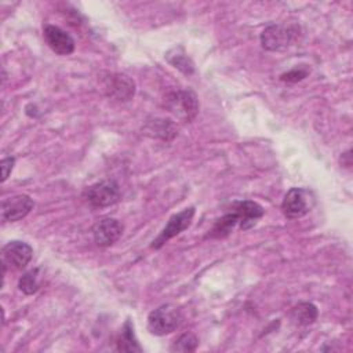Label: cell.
Listing matches in <instances>:
<instances>
[{
    "label": "cell",
    "mask_w": 353,
    "mask_h": 353,
    "mask_svg": "<svg viewBox=\"0 0 353 353\" xmlns=\"http://www.w3.org/2000/svg\"><path fill=\"white\" fill-rule=\"evenodd\" d=\"M307 74H309V70L306 68H295L287 73H283L280 76V79L287 83H296V81L303 80Z\"/></svg>",
    "instance_id": "obj_20"
},
{
    "label": "cell",
    "mask_w": 353,
    "mask_h": 353,
    "mask_svg": "<svg viewBox=\"0 0 353 353\" xmlns=\"http://www.w3.org/2000/svg\"><path fill=\"white\" fill-rule=\"evenodd\" d=\"M317 316H319V310L310 302H301L295 305L290 313L291 321L295 325H301V327L313 324L317 320Z\"/></svg>",
    "instance_id": "obj_14"
},
{
    "label": "cell",
    "mask_w": 353,
    "mask_h": 353,
    "mask_svg": "<svg viewBox=\"0 0 353 353\" xmlns=\"http://www.w3.org/2000/svg\"><path fill=\"white\" fill-rule=\"evenodd\" d=\"M33 256V248L25 243L12 240L7 243L1 250V258H3V266H10L15 270L23 269Z\"/></svg>",
    "instance_id": "obj_8"
},
{
    "label": "cell",
    "mask_w": 353,
    "mask_h": 353,
    "mask_svg": "<svg viewBox=\"0 0 353 353\" xmlns=\"http://www.w3.org/2000/svg\"><path fill=\"white\" fill-rule=\"evenodd\" d=\"M176 52L174 54V55H171V54H168L167 55V59H168V62L174 66V68H176V69H179L181 72H183L185 74H192L193 72H194V65H193V62L189 59V57L186 55V54H183V52H178V50H175Z\"/></svg>",
    "instance_id": "obj_19"
},
{
    "label": "cell",
    "mask_w": 353,
    "mask_h": 353,
    "mask_svg": "<svg viewBox=\"0 0 353 353\" xmlns=\"http://www.w3.org/2000/svg\"><path fill=\"white\" fill-rule=\"evenodd\" d=\"M18 288L26 294L32 295L39 290V270L33 269L26 272L18 281Z\"/></svg>",
    "instance_id": "obj_17"
},
{
    "label": "cell",
    "mask_w": 353,
    "mask_h": 353,
    "mask_svg": "<svg viewBox=\"0 0 353 353\" xmlns=\"http://www.w3.org/2000/svg\"><path fill=\"white\" fill-rule=\"evenodd\" d=\"M165 109L171 112L176 119L189 123L192 121L199 112L197 97L190 90H176L167 94L164 99Z\"/></svg>",
    "instance_id": "obj_2"
},
{
    "label": "cell",
    "mask_w": 353,
    "mask_h": 353,
    "mask_svg": "<svg viewBox=\"0 0 353 353\" xmlns=\"http://www.w3.org/2000/svg\"><path fill=\"white\" fill-rule=\"evenodd\" d=\"M237 223H239V215L234 211H230L215 222V225L211 229L208 237H211V239H223V237L230 234V232L233 230V228Z\"/></svg>",
    "instance_id": "obj_15"
},
{
    "label": "cell",
    "mask_w": 353,
    "mask_h": 353,
    "mask_svg": "<svg viewBox=\"0 0 353 353\" xmlns=\"http://www.w3.org/2000/svg\"><path fill=\"white\" fill-rule=\"evenodd\" d=\"M120 188L117 182L105 179L87 188L84 192L85 200L95 208H103L116 204L120 200Z\"/></svg>",
    "instance_id": "obj_5"
},
{
    "label": "cell",
    "mask_w": 353,
    "mask_h": 353,
    "mask_svg": "<svg viewBox=\"0 0 353 353\" xmlns=\"http://www.w3.org/2000/svg\"><path fill=\"white\" fill-rule=\"evenodd\" d=\"M14 163H15L14 157H6V159L1 160V163H0V167H1V182H4L8 178L10 172L12 171Z\"/></svg>",
    "instance_id": "obj_21"
},
{
    "label": "cell",
    "mask_w": 353,
    "mask_h": 353,
    "mask_svg": "<svg viewBox=\"0 0 353 353\" xmlns=\"http://www.w3.org/2000/svg\"><path fill=\"white\" fill-rule=\"evenodd\" d=\"M102 80L105 94L116 101H130L135 94V83L123 73H106Z\"/></svg>",
    "instance_id": "obj_6"
},
{
    "label": "cell",
    "mask_w": 353,
    "mask_h": 353,
    "mask_svg": "<svg viewBox=\"0 0 353 353\" xmlns=\"http://www.w3.org/2000/svg\"><path fill=\"white\" fill-rule=\"evenodd\" d=\"M232 211H234L239 215L240 229L243 230L252 228L256 223V221L262 218L265 214V210L262 208V205L251 200L234 201L232 204Z\"/></svg>",
    "instance_id": "obj_12"
},
{
    "label": "cell",
    "mask_w": 353,
    "mask_h": 353,
    "mask_svg": "<svg viewBox=\"0 0 353 353\" xmlns=\"http://www.w3.org/2000/svg\"><path fill=\"white\" fill-rule=\"evenodd\" d=\"M33 199L28 194H15L1 201V221L15 222L25 218L33 208Z\"/></svg>",
    "instance_id": "obj_9"
},
{
    "label": "cell",
    "mask_w": 353,
    "mask_h": 353,
    "mask_svg": "<svg viewBox=\"0 0 353 353\" xmlns=\"http://www.w3.org/2000/svg\"><path fill=\"white\" fill-rule=\"evenodd\" d=\"M123 233V225L114 218H103L92 228V237L98 247H110Z\"/></svg>",
    "instance_id": "obj_11"
},
{
    "label": "cell",
    "mask_w": 353,
    "mask_h": 353,
    "mask_svg": "<svg viewBox=\"0 0 353 353\" xmlns=\"http://www.w3.org/2000/svg\"><path fill=\"white\" fill-rule=\"evenodd\" d=\"M43 36L47 46L58 55H69L74 51L73 37L55 25H46L43 29Z\"/></svg>",
    "instance_id": "obj_10"
},
{
    "label": "cell",
    "mask_w": 353,
    "mask_h": 353,
    "mask_svg": "<svg viewBox=\"0 0 353 353\" xmlns=\"http://www.w3.org/2000/svg\"><path fill=\"white\" fill-rule=\"evenodd\" d=\"M199 345V339L194 334L186 332L182 334L178 339H175L174 345L171 346L172 352H194Z\"/></svg>",
    "instance_id": "obj_18"
},
{
    "label": "cell",
    "mask_w": 353,
    "mask_h": 353,
    "mask_svg": "<svg viewBox=\"0 0 353 353\" xmlns=\"http://www.w3.org/2000/svg\"><path fill=\"white\" fill-rule=\"evenodd\" d=\"M298 32L295 25H269L261 34V44L268 51H284L296 40Z\"/></svg>",
    "instance_id": "obj_3"
},
{
    "label": "cell",
    "mask_w": 353,
    "mask_h": 353,
    "mask_svg": "<svg viewBox=\"0 0 353 353\" xmlns=\"http://www.w3.org/2000/svg\"><path fill=\"white\" fill-rule=\"evenodd\" d=\"M193 216H194V208L193 207H189V208H185L182 210L181 212L178 214H174L167 225L163 228V230L160 232V234L153 240L152 243V248H160L163 247L170 239L178 236L181 232H183L185 229H188L193 221Z\"/></svg>",
    "instance_id": "obj_7"
},
{
    "label": "cell",
    "mask_w": 353,
    "mask_h": 353,
    "mask_svg": "<svg viewBox=\"0 0 353 353\" xmlns=\"http://www.w3.org/2000/svg\"><path fill=\"white\" fill-rule=\"evenodd\" d=\"M117 350L119 352H142V347L139 346L135 334H134V327L130 320L125 321L121 335L117 341Z\"/></svg>",
    "instance_id": "obj_16"
},
{
    "label": "cell",
    "mask_w": 353,
    "mask_h": 353,
    "mask_svg": "<svg viewBox=\"0 0 353 353\" xmlns=\"http://www.w3.org/2000/svg\"><path fill=\"white\" fill-rule=\"evenodd\" d=\"M143 131L149 137L170 141L178 134V127L170 119H154L146 123Z\"/></svg>",
    "instance_id": "obj_13"
},
{
    "label": "cell",
    "mask_w": 353,
    "mask_h": 353,
    "mask_svg": "<svg viewBox=\"0 0 353 353\" xmlns=\"http://www.w3.org/2000/svg\"><path fill=\"white\" fill-rule=\"evenodd\" d=\"M314 205V196L310 190L303 188H291L281 203L283 214L290 219L302 218Z\"/></svg>",
    "instance_id": "obj_4"
},
{
    "label": "cell",
    "mask_w": 353,
    "mask_h": 353,
    "mask_svg": "<svg viewBox=\"0 0 353 353\" xmlns=\"http://www.w3.org/2000/svg\"><path fill=\"white\" fill-rule=\"evenodd\" d=\"M182 323L181 310L174 305H161L148 316V330L150 334L163 336L175 331Z\"/></svg>",
    "instance_id": "obj_1"
}]
</instances>
